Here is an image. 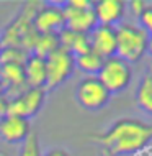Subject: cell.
Here are the masks:
<instances>
[{"mask_svg": "<svg viewBox=\"0 0 152 156\" xmlns=\"http://www.w3.org/2000/svg\"><path fill=\"white\" fill-rule=\"evenodd\" d=\"M147 76H149V77L152 79V62L149 64V71H147Z\"/></svg>", "mask_w": 152, "mask_h": 156, "instance_id": "obj_25", "label": "cell"}, {"mask_svg": "<svg viewBox=\"0 0 152 156\" xmlns=\"http://www.w3.org/2000/svg\"><path fill=\"white\" fill-rule=\"evenodd\" d=\"M64 5L75 8V10H88V8H93V2L92 0H69Z\"/></svg>", "mask_w": 152, "mask_h": 156, "instance_id": "obj_21", "label": "cell"}, {"mask_svg": "<svg viewBox=\"0 0 152 156\" xmlns=\"http://www.w3.org/2000/svg\"><path fill=\"white\" fill-rule=\"evenodd\" d=\"M23 76H25L26 87L44 89V86H46V61L43 58L29 54L28 59L23 64Z\"/></svg>", "mask_w": 152, "mask_h": 156, "instance_id": "obj_13", "label": "cell"}, {"mask_svg": "<svg viewBox=\"0 0 152 156\" xmlns=\"http://www.w3.org/2000/svg\"><path fill=\"white\" fill-rule=\"evenodd\" d=\"M95 140L110 156L136 154L152 141V125L137 119H121L96 135Z\"/></svg>", "mask_w": 152, "mask_h": 156, "instance_id": "obj_1", "label": "cell"}, {"mask_svg": "<svg viewBox=\"0 0 152 156\" xmlns=\"http://www.w3.org/2000/svg\"><path fill=\"white\" fill-rule=\"evenodd\" d=\"M126 5H129L131 12H133L136 16H139L142 12H144V8L147 7V2H144V0H133V2L126 3Z\"/></svg>", "mask_w": 152, "mask_h": 156, "instance_id": "obj_22", "label": "cell"}, {"mask_svg": "<svg viewBox=\"0 0 152 156\" xmlns=\"http://www.w3.org/2000/svg\"><path fill=\"white\" fill-rule=\"evenodd\" d=\"M126 12V2L123 0H98L93 2V13L96 23L103 27H113L121 25V20Z\"/></svg>", "mask_w": 152, "mask_h": 156, "instance_id": "obj_11", "label": "cell"}, {"mask_svg": "<svg viewBox=\"0 0 152 156\" xmlns=\"http://www.w3.org/2000/svg\"><path fill=\"white\" fill-rule=\"evenodd\" d=\"M46 90H54L72 77L75 71V61L70 53L59 48L46 58Z\"/></svg>", "mask_w": 152, "mask_h": 156, "instance_id": "obj_6", "label": "cell"}, {"mask_svg": "<svg viewBox=\"0 0 152 156\" xmlns=\"http://www.w3.org/2000/svg\"><path fill=\"white\" fill-rule=\"evenodd\" d=\"M147 54L152 58V36H149V41H147Z\"/></svg>", "mask_w": 152, "mask_h": 156, "instance_id": "obj_24", "label": "cell"}, {"mask_svg": "<svg viewBox=\"0 0 152 156\" xmlns=\"http://www.w3.org/2000/svg\"><path fill=\"white\" fill-rule=\"evenodd\" d=\"M88 41H90V51L98 54L103 59L116 54V28L96 25L88 33Z\"/></svg>", "mask_w": 152, "mask_h": 156, "instance_id": "obj_9", "label": "cell"}, {"mask_svg": "<svg viewBox=\"0 0 152 156\" xmlns=\"http://www.w3.org/2000/svg\"><path fill=\"white\" fill-rule=\"evenodd\" d=\"M137 20H139V27H141L149 36H152V3H147V7L144 8V12L137 16Z\"/></svg>", "mask_w": 152, "mask_h": 156, "instance_id": "obj_20", "label": "cell"}, {"mask_svg": "<svg viewBox=\"0 0 152 156\" xmlns=\"http://www.w3.org/2000/svg\"><path fill=\"white\" fill-rule=\"evenodd\" d=\"M2 48H3V44H2V38H0V51H2Z\"/></svg>", "mask_w": 152, "mask_h": 156, "instance_id": "obj_27", "label": "cell"}, {"mask_svg": "<svg viewBox=\"0 0 152 156\" xmlns=\"http://www.w3.org/2000/svg\"><path fill=\"white\" fill-rule=\"evenodd\" d=\"M111 99V94L103 87L96 76H85L75 89V100L83 110L96 112L106 107Z\"/></svg>", "mask_w": 152, "mask_h": 156, "instance_id": "obj_5", "label": "cell"}, {"mask_svg": "<svg viewBox=\"0 0 152 156\" xmlns=\"http://www.w3.org/2000/svg\"><path fill=\"white\" fill-rule=\"evenodd\" d=\"M56 49H59L57 35H38L35 43H33V48H31V51H29V54L46 59V58L51 56Z\"/></svg>", "mask_w": 152, "mask_h": 156, "instance_id": "obj_15", "label": "cell"}, {"mask_svg": "<svg viewBox=\"0 0 152 156\" xmlns=\"http://www.w3.org/2000/svg\"><path fill=\"white\" fill-rule=\"evenodd\" d=\"M31 135V120L15 115L0 117V138L5 143H23Z\"/></svg>", "mask_w": 152, "mask_h": 156, "instance_id": "obj_10", "label": "cell"}, {"mask_svg": "<svg viewBox=\"0 0 152 156\" xmlns=\"http://www.w3.org/2000/svg\"><path fill=\"white\" fill-rule=\"evenodd\" d=\"M96 77L103 84L105 89L113 95L129 87L133 81V69H131V64H128L126 61L120 59L118 56H111L103 61V66L96 74Z\"/></svg>", "mask_w": 152, "mask_h": 156, "instance_id": "obj_4", "label": "cell"}, {"mask_svg": "<svg viewBox=\"0 0 152 156\" xmlns=\"http://www.w3.org/2000/svg\"><path fill=\"white\" fill-rule=\"evenodd\" d=\"M75 61V67L79 71H82L85 76H96L100 73L101 66H103V58H100L98 54H95L93 51H88L85 54L74 58Z\"/></svg>", "mask_w": 152, "mask_h": 156, "instance_id": "obj_17", "label": "cell"}, {"mask_svg": "<svg viewBox=\"0 0 152 156\" xmlns=\"http://www.w3.org/2000/svg\"><path fill=\"white\" fill-rule=\"evenodd\" d=\"M46 89H35V87H26L20 95L8 99L7 105V115H15L22 119L31 120L41 112L46 102Z\"/></svg>", "mask_w": 152, "mask_h": 156, "instance_id": "obj_7", "label": "cell"}, {"mask_svg": "<svg viewBox=\"0 0 152 156\" xmlns=\"http://www.w3.org/2000/svg\"><path fill=\"white\" fill-rule=\"evenodd\" d=\"M39 3L41 2L25 3L23 8L20 10V13L5 27L3 33L0 35L3 48L12 46V48H22L26 53L31 51L33 43H35L38 36V33L35 31V27H33V18H35V13L38 7H39Z\"/></svg>", "mask_w": 152, "mask_h": 156, "instance_id": "obj_2", "label": "cell"}, {"mask_svg": "<svg viewBox=\"0 0 152 156\" xmlns=\"http://www.w3.org/2000/svg\"><path fill=\"white\" fill-rule=\"evenodd\" d=\"M136 104L142 112L152 115V79L147 74L141 77L136 89Z\"/></svg>", "mask_w": 152, "mask_h": 156, "instance_id": "obj_16", "label": "cell"}, {"mask_svg": "<svg viewBox=\"0 0 152 156\" xmlns=\"http://www.w3.org/2000/svg\"><path fill=\"white\" fill-rule=\"evenodd\" d=\"M33 27L38 35H59L66 28L62 5L39 3L35 18H33Z\"/></svg>", "mask_w": 152, "mask_h": 156, "instance_id": "obj_8", "label": "cell"}, {"mask_svg": "<svg viewBox=\"0 0 152 156\" xmlns=\"http://www.w3.org/2000/svg\"><path fill=\"white\" fill-rule=\"evenodd\" d=\"M59 40V48L66 49L67 53H70L74 58L85 54L90 51V41H88V35H82V33H75L64 28L57 35Z\"/></svg>", "mask_w": 152, "mask_h": 156, "instance_id": "obj_14", "label": "cell"}, {"mask_svg": "<svg viewBox=\"0 0 152 156\" xmlns=\"http://www.w3.org/2000/svg\"><path fill=\"white\" fill-rule=\"evenodd\" d=\"M3 95V89H2V86H0V97Z\"/></svg>", "mask_w": 152, "mask_h": 156, "instance_id": "obj_26", "label": "cell"}, {"mask_svg": "<svg viewBox=\"0 0 152 156\" xmlns=\"http://www.w3.org/2000/svg\"><path fill=\"white\" fill-rule=\"evenodd\" d=\"M64 8V18H66V28L75 33L88 35L96 27V18L93 13V8L88 10H75L67 5H62Z\"/></svg>", "mask_w": 152, "mask_h": 156, "instance_id": "obj_12", "label": "cell"}, {"mask_svg": "<svg viewBox=\"0 0 152 156\" xmlns=\"http://www.w3.org/2000/svg\"><path fill=\"white\" fill-rule=\"evenodd\" d=\"M20 156H43L41 151V143L36 133H33L22 143V150H20Z\"/></svg>", "mask_w": 152, "mask_h": 156, "instance_id": "obj_19", "label": "cell"}, {"mask_svg": "<svg viewBox=\"0 0 152 156\" xmlns=\"http://www.w3.org/2000/svg\"><path fill=\"white\" fill-rule=\"evenodd\" d=\"M43 156H70V153L66 150H62V148H51V150L46 151Z\"/></svg>", "mask_w": 152, "mask_h": 156, "instance_id": "obj_23", "label": "cell"}, {"mask_svg": "<svg viewBox=\"0 0 152 156\" xmlns=\"http://www.w3.org/2000/svg\"><path fill=\"white\" fill-rule=\"evenodd\" d=\"M149 35L136 23H121L116 27V54L128 64L139 62L147 54Z\"/></svg>", "mask_w": 152, "mask_h": 156, "instance_id": "obj_3", "label": "cell"}, {"mask_svg": "<svg viewBox=\"0 0 152 156\" xmlns=\"http://www.w3.org/2000/svg\"><path fill=\"white\" fill-rule=\"evenodd\" d=\"M29 53H26L22 48H12V46H7V48H2L0 51V66L3 64H18L23 66L25 61L28 59Z\"/></svg>", "mask_w": 152, "mask_h": 156, "instance_id": "obj_18", "label": "cell"}]
</instances>
